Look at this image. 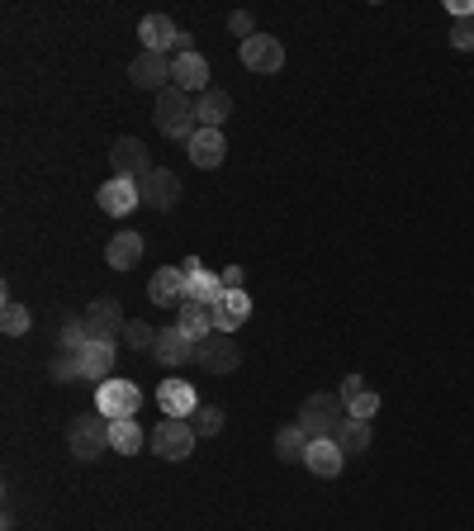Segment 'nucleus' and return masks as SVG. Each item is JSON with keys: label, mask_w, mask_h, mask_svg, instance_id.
<instances>
[{"label": "nucleus", "mask_w": 474, "mask_h": 531, "mask_svg": "<svg viewBox=\"0 0 474 531\" xmlns=\"http://www.w3.org/2000/svg\"><path fill=\"white\" fill-rule=\"evenodd\" d=\"M157 129L166 133V138H195L200 133V114H195V100L181 91V86H171V91L157 95Z\"/></svg>", "instance_id": "f257e3e1"}, {"label": "nucleus", "mask_w": 474, "mask_h": 531, "mask_svg": "<svg viewBox=\"0 0 474 531\" xmlns=\"http://www.w3.org/2000/svg\"><path fill=\"white\" fill-rule=\"evenodd\" d=\"M294 422H299L313 441H318V437H337V427L347 422V403H342V394H309Z\"/></svg>", "instance_id": "f03ea898"}, {"label": "nucleus", "mask_w": 474, "mask_h": 531, "mask_svg": "<svg viewBox=\"0 0 474 531\" xmlns=\"http://www.w3.org/2000/svg\"><path fill=\"white\" fill-rule=\"evenodd\" d=\"M67 446H72L76 460L105 456V446H110V418H105V413H81V418H72Z\"/></svg>", "instance_id": "7ed1b4c3"}, {"label": "nucleus", "mask_w": 474, "mask_h": 531, "mask_svg": "<svg viewBox=\"0 0 474 531\" xmlns=\"http://www.w3.org/2000/svg\"><path fill=\"white\" fill-rule=\"evenodd\" d=\"M138 408H143V389L133 385V380H105V385H95V413H105V418H138Z\"/></svg>", "instance_id": "20e7f679"}, {"label": "nucleus", "mask_w": 474, "mask_h": 531, "mask_svg": "<svg viewBox=\"0 0 474 531\" xmlns=\"http://www.w3.org/2000/svg\"><path fill=\"white\" fill-rule=\"evenodd\" d=\"M195 366H204L209 375H233L237 366H242V351H237V342L228 337V332H209L200 347H195Z\"/></svg>", "instance_id": "39448f33"}, {"label": "nucleus", "mask_w": 474, "mask_h": 531, "mask_svg": "<svg viewBox=\"0 0 474 531\" xmlns=\"http://www.w3.org/2000/svg\"><path fill=\"white\" fill-rule=\"evenodd\" d=\"M195 427H190V418H162L157 422V432H152V451L162 460H185L190 451H195Z\"/></svg>", "instance_id": "423d86ee"}, {"label": "nucleus", "mask_w": 474, "mask_h": 531, "mask_svg": "<svg viewBox=\"0 0 474 531\" xmlns=\"http://www.w3.org/2000/svg\"><path fill=\"white\" fill-rule=\"evenodd\" d=\"M138 190H143V204L147 209H176L181 204V176L176 171H166V166H152L143 181H138Z\"/></svg>", "instance_id": "0eeeda50"}, {"label": "nucleus", "mask_w": 474, "mask_h": 531, "mask_svg": "<svg viewBox=\"0 0 474 531\" xmlns=\"http://www.w3.org/2000/svg\"><path fill=\"white\" fill-rule=\"evenodd\" d=\"M195 347H200V342H195L190 332H181L176 323H171V328H162V332H157V347H152V361H157V366H166V370L190 366V361H195Z\"/></svg>", "instance_id": "6e6552de"}, {"label": "nucleus", "mask_w": 474, "mask_h": 531, "mask_svg": "<svg viewBox=\"0 0 474 531\" xmlns=\"http://www.w3.org/2000/svg\"><path fill=\"white\" fill-rule=\"evenodd\" d=\"M242 67L256 76H271L285 67V48H280V38L271 34H252L247 43H242Z\"/></svg>", "instance_id": "1a4fd4ad"}, {"label": "nucleus", "mask_w": 474, "mask_h": 531, "mask_svg": "<svg viewBox=\"0 0 474 531\" xmlns=\"http://www.w3.org/2000/svg\"><path fill=\"white\" fill-rule=\"evenodd\" d=\"M128 76H133L138 91H157V95L176 86V81H171V57L166 53H138L133 67H128Z\"/></svg>", "instance_id": "9d476101"}, {"label": "nucleus", "mask_w": 474, "mask_h": 531, "mask_svg": "<svg viewBox=\"0 0 474 531\" xmlns=\"http://www.w3.org/2000/svg\"><path fill=\"white\" fill-rule=\"evenodd\" d=\"M95 204L110 214V219H128L138 204H143V190H138V181H124V176H110V181L100 185V195H95Z\"/></svg>", "instance_id": "9b49d317"}, {"label": "nucleus", "mask_w": 474, "mask_h": 531, "mask_svg": "<svg viewBox=\"0 0 474 531\" xmlns=\"http://www.w3.org/2000/svg\"><path fill=\"white\" fill-rule=\"evenodd\" d=\"M110 166H114V176H124V181H143L147 171H152V157H147L143 138H119L110 152Z\"/></svg>", "instance_id": "f8f14e48"}, {"label": "nucleus", "mask_w": 474, "mask_h": 531, "mask_svg": "<svg viewBox=\"0 0 474 531\" xmlns=\"http://www.w3.org/2000/svg\"><path fill=\"white\" fill-rule=\"evenodd\" d=\"M247 318H252V294H247V290H223L219 304H214V328L233 337Z\"/></svg>", "instance_id": "ddd939ff"}, {"label": "nucleus", "mask_w": 474, "mask_h": 531, "mask_svg": "<svg viewBox=\"0 0 474 531\" xmlns=\"http://www.w3.org/2000/svg\"><path fill=\"white\" fill-rule=\"evenodd\" d=\"M81 318H86V328H91V342H95V337H110V342H114V332L128 328L124 309H119V299H110V294H105V299H95V304L81 313Z\"/></svg>", "instance_id": "4468645a"}, {"label": "nucleus", "mask_w": 474, "mask_h": 531, "mask_svg": "<svg viewBox=\"0 0 474 531\" xmlns=\"http://www.w3.org/2000/svg\"><path fill=\"white\" fill-rule=\"evenodd\" d=\"M147 299L162 304V309H181L185 304V271L181 266H162V271L147 280Z\"/></svg>", "instance_id": "2eb2a0df"}, {"label": "nucleus", "mask_w": 474, "mask_h": 531, "mask_svg": "<svg viewBox=\"0 0 474 531\" xmlns=\"http://www.w3.org/2000/svg\"><path fill=\"white\" fill-rule=\"evenodd\" d=\"M181 34L185 29H176L166 15H143V24H138L143 53H171V48H181Z\"/></svg>", "instance_id": "dca6fc26"}, {"label": "nucleus", "mask_w": 474, "mask_h": 531, "mask_svg": "<svg viewBox=\"0 0 474 531\" xmlns=\"http://www.w3.org/2000/svg\"><path fill=\"white\" fill-rule=\"evenodd\" d=\"M171 81H176V86H181L185 95L190 91H209V62H204L200 53H176L171 57Z\"/></svg>", "instance_id": "f3484780"}, {"label": "nucleus", "mask_w": 474, "mask_h": 531, "mask_svg": "<svg viewBox=\"0 0 474 531\" xmlns=\"http://www.w3.org/2000/svg\"><path fill=\"white\" fill-rule=\"evenodd\" d=\"M157 403H162L166 418H190V413L200 408V394H195V385H190V380H162Z\"/></svg>", "instance_id": "a211bd4d"}, {"label": "nucleus", "mask_w": 474, "mask_h": 531, "mask_svg": "<svg viewBox=\"0 0 474 531\" xmlns=\"http://www.w3.org/2000/svg\"><path fill=\"white\" fill-rule=\"evenodd\" d=\"M304 465H309L318 479H337V475H342V465H347V451H342L332 437H318V441H309V456H304Z\"/></svg>", "instance_id": "6ab92c4d"}, {"label": "nucleus", "mask_w": 474, "mask_h": 531, "mask_svg": "<svg viewBox=\"0 0 474 531\" xmlns=\"http://www.w3.org/2000/svg\"><path fill=\"white\" fill-rule=\"evenodd\" d=\"M143 252H147L143 233L124 228V233H114V238H110V247H105V261H110L114 271H133V266L143 261Z\"/></svg>", "instance_id": "aec40b11"}, {"label": "nucleus", "mask_w": 474, "mask_h": 531, "mask_svg": "<svg viewBox=\"0 0 474 531\" xmlns=\"http://www.w3.org/2000/svg\"><path fill=\"white\" fill-rule=\"evenodd\" d=\"M190 162L204 166V171H214V166H223V157H228V143H223V129H200L195 138H190Z\"/></svg>", "instance_id": "412c9836"}, {"label": "nucleus", "mask_w": 474, "mask_h": 531, "mask_svg": "<svg viewBox=\"0 0 474 531\" xmlns=\"http://www.w3.org/2000/svg\"><path fill=\"white\" fill-rule=\"evenodd\" d=\"M195 114H200V129H223V119L233 114V95L209 86L204 95H195Z\"/></svg>", "instance_id": "4be33fe9"}, {"label": "nucleus", "mask_w": 474, "mask_h": 531, "mask_svg": "<svg viewBox=\"0 0 474 531\" xmlns=\"http://www.w3.org/2000/svg\"><path fill=\"white\" fill-rule=\"evenodd\" d=\"M81 370H86V380H95V385H105L114 370V342L110 337H95L91 347L81 351Z\"/></svg>", "instance_id": "5701e85b"}, {"label": "nucleus", "mask_w": 474, "mask_h": 531, "mask_svg": "<svg viewBox=\"0 0 474 531\" xmlns=\"http://www.w3.org/2000/svg\"><path fill=\"white\" fill-rule=\"evenodd\" d=\"M219 294H223V275L214 271H195V275H185V304H219Z\"/></svg>", "instance_id": "b1692460"}, {"label": "nucleus", "mask_w": 474, "mask_h": 531, "mask_svg": "<svg viewBox=\"0 0 474 531\" xmlns=\"http://www.w3.org/2000/svg\"><path fill=\"white\" fill-rule=\"evenodd\" d=\"M110 451L114 456H138V451H143V427H138V418L110 422Z\"/></svg>", "instance_id": "393cba45"}, {"label": "nucleus", "mask_w": 474, "mask_h": 531, "mask_svg": "<svg viewBox=\"0 0 474 531\" xmlns=\"http://www.w3.org/2000/svg\"><path fill=\"white\" fill-rule=\"evenodd\" d=\"M309 432H304V427H299V422H290V427H280V432H275V456L285 460V465H294V460H304L309 456Z\"/></svg>", "instance_id": "a878e982"}, {"label": "nucleus", "mask_w": 474, "mask_h": 531, "mask_svg": "<svg viewBox=\"0 0 474 531\" xmlns=\"http://www.w3.org/2000/svg\"><path fill=\"white\" fill-rule=\"evenodd\" d=\"M176 328L190 332L195 342H204V337L214 332V309H209V304H181V318H176Z\"/></svg>", "instance_id": "bb28decb"}, {"label": "nucleus", "mask_w": 474, "mask_h": 531, "mask_svg": "<svg viewBox=\"0 0 474 531\" xmlns=\"http://www.w3.org/2000/svg\"><path fill=\"white\" fill-rule=\"evenodd\" d=\"M337 446L347 451V456H361L365 446H370V422H361V418H347L342 427H337Z\"/></svg>", "instance_id": "cd10ccee"}, {"label": "nucleus", "mask_w": 474, "mask_h": 531, "mask_svg": "<svg viewBox=\"0 0 474 531\" xmlns=\"http://www.w3.org/2000/svg\"><path fill=\"white\" fill-rule=\"evenodd\" d=\"M29 328H34L29 309H24V304H15V299H5V304H0V332H5V337H24Z\"/></svg>", "instance_id": "c85d7f7f"}, {"label": "nucleus", "mask_w": 474, "mask_h": 531, "mask_svg": "<svg viewBox=\"0 0 474 531\" xmlns=\"http://www.w3.org/2000/svg\"><path fill=\"white\" fill-rule=\"evenodd\" d=\"M91 347V328H86V318H67L62 332H57V351H86Z\"/></svg>", "instance_id": "c756f323"}, {"label": "nucleus", "mask_w": 474, "mask_h": 531, "mask_svg": "<svg viewBox=\"0 0 474 531\" xmlns=\"http://www.w3.org/2000/svg\"><path fill=\"white\" fill-rule=\"evenodd\" d=\"M190 427H195V437H219L223 432V413L214 403H200L195 413H190Z\"/></svg>", "instance_id": "7c9ffc66"}, {"label": "nucleus", "mask_w": 474, "mask_h": 531, "mask_svg": "<svg viewBox=\"0 0 474 531\" xmlns=\"http://www.w3.org/2000/svg\"><path fill=\"white\" fill-rule=\"evenodd\" d=\"M53 380H62V385L86 380V370H81V351H57V356H53Z\"/></svg>", "instance_id": "2f4dec72"}, {"label": "nucleus", "mask_w": 474, "mask_h": 531, "mask_svg": "<svg viewBox=\"0 0 474 531\" xmlns=\"http://www.w3.org/2000/svg\"><path fill=\"white\" fill-rule=\"evenodd\" d=\"M124 342L133 351H147V356H152V347H157V328L138 318V323H128V328H124Z\"/></svg>", "instance_id": "473e14b6"}, {"label": "nucleus", "mask_w": 474, "mask_h": 531, "mask_svg": "<svg viewBox=\"0 0 474 531\" xmlns=\"http://www.w3.org/2000/svg\"><path fill=\"white\" fill-rule=\"evenodd\" d=\"M380 413V394L375 389H365V394H356V399L347 403V418H361V422H370Z\"/></svg>", "instance_id": "72a5a7b5"}, {"label": "nucleus", "mask_w": 474, "mask_h": 531, "mask_svg": "<svg viewBox=\"0 0 474 531\" xmlns=\"http://www.w3.org/2000/svg\"><path fill=\"white\" fill-rule=\"evenodd\" d=\"M451 43H456L460 53H470V48H474V15H465V19L451 24Z\"/></svg>", "instance_id": "f704fd0d"}, {"label": "nucleus", "mask_w": 474, "mask_h": 531, "mask_svg": "<svg viewBox=\"0 0 474 531\" xmlns=\"http://www.w3.org/2000/svg\"><path fill=\"white\" fill-rule=\"evenodd\" d=\"M228 29H233V34L242 38V43H247V38L256 34V24H252V15H247V10H233V15H228Z\"/></svg>", "instance_id": "c9c22d12"}, {"label": "nucleus", "mask_w": 474, "mask_h": 531, "mask_svg": "<svg viewBox=\"0 0 474 531\" xmlns=\"http://www.w3.org/2000/svg\"><path fill=\"white\" fill-rule=\"evenodd\" d=\"M337 394H342V403H351V399H356V394H365V375H347Z\"/></svg>", "instance_id": "e433bc0d"}, {"label": "nucleus", "mask_w": 474, "mask_h": 531, "mask_svg": "<svg viewBox=\"0 0 474 531\" xmlns=\"http://www.w3.org/2000/svg\"><path fill=\"white\" fill-rule=\"evenodd\" d=\"M242 280H247L242 266H228V271H223V290H242Z\"/></svg>", "instance_id": "4c0bfd02"}]
</instances>
